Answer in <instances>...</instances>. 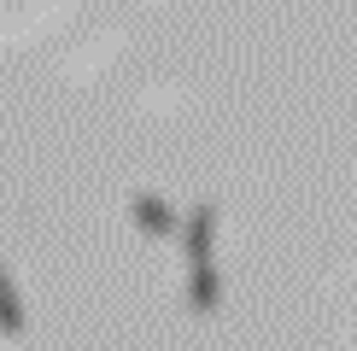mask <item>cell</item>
Segmentation results:
<instances>
[{"instance_id":"2","label":"cell","mask_w":357,"mask_h":351,"mask_svg":"<svg viewBox=\"0 0 357 351\" xmlns=\"http://www.w3.org/2000/svg\"><path fill=\"white\" fill-rule=\"evenodd\" d=\"M0 334H24V304L12 292V275L0 270Z\"/></svg>"},{"instance_id":"1","label":"cell","mask_w":357,"mask_h":351,"mask_svg":"<svg viewBox=\"0 0 357 351\" xmlns=\"http://www.w3.org/2000/svg\"><path fill=\"white\" fill-rule=\"evenodd\" d=\"M129 217L141 223V234H170L176 228V211L158 194H135V199H129Z\"/></svg>"}]
</instances>
